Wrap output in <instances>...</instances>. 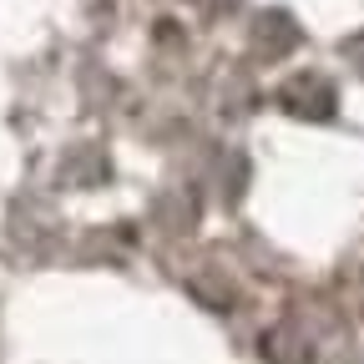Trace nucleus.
I'll list each match as a JSON object with an SVG mask.
<instances>
[{"label":"nucleus","mask_w":364,"mask_h":364,"mask_svg":"<svg viewBox=\"0 0 364 364\" xmlns=\"http://www.w3.org/2000/svg\"><path fill=\"white\" fill-rule=\"evenodd\" d=\"M279 107H284V112H294V117H304V122H324V117H334V86H329L324 76L304 71V76L284 81Z\"/></svg>","instance_id":"nucleus-1"},{"label":"nucleus","mask_w":364,"mask_h":364,"mask_svg":"<svg viewBox=\"0 0 364 364\" xmlns=\"http://www.w3.org/2000/svg\"><path fill=\"white\" fill-rule=\"evenodd\" d=\"M294 41H299V31H294L289 16H279V11H273V16H258V51H263V56H284Z\"/></svg>","instance_id":"nucleus-2"}]
</instances>
